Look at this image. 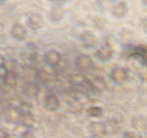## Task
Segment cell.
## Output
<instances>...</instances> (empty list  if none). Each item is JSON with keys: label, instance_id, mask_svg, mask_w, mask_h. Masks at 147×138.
Wrapping results in <instances>:
<instances>
[{"label": "cell", "instance_id": "1", "mask_svg": "<svg viewBox=\"0 0 147 138\" xmlns=\"http://www.w3.org/2000/svg\"><path fill=\"white\" fill-rule=\"evenodd\" d=\"M40 86L36 82H27L23 86L22 92L25 97L28 99H35L40 93Z\"/></svg>", "mask_w": 147, "mask_h": 138}, {"label": "cell", "instance_id": "2", "mask_svg": "<svg viewBox=\"0 0 147 138\" xmlns=\"http://www.w3.org/2000/svg\"><path fill=\"white\" fill-rule=\"evenodd\" d=\"M44 61L47 66L56 67L61 61V55L55 50H50L44 55Z\"/></svg>", "mask_w": 147, "mask_h": 138}, {"label": "cell", "instance_id": "3", "mask_svg": "<svg viewBox=\"0 0 147 138\" xmlns=\"http://www.w3.org/2000/svg\"><path fill=\"white\" fill-rule=\"evenodd\" d=\"M76 66L78 70L81 71H87L91 68L93 61L89 56L86 55H80L76 60Z\"/></svg>", "mask_w": 147, "mask_h": 138}, {"label": "cell", "instance_id": "4", "mask_svg": "<svg viewBox=\"0 0 147 138\" xmlns=\"http://www.w3.org/2000/svg\"><path fill=\"white\" fill-rule=\"evenodd\" d=\"M44 106L47 110L55 112L60 106V101L54 93H48L45 98Z\"/></svg>", "mask_w": 147, "mask_h": 138}, {"label": "cell", "instance_id": "5", "mask_svg": "<svg viewBox=\"0 0 147 138\" xmlns=\"http://www.w3.org/2000/svg\"><path fill=\"white\" fill-rule=\"evenodd\" d=\"M127 78L126 70L121 68H116L111 73V78L116 84H122L124 83Z\"/></svg>", "mask_w": 147, "mask_h": 138}, {"label": "cell", "instance_id": "6", "mask_svg": "<svg viewBox=\"0 0 147 138\" xmlns=\"http://www.w3.org/2000/svg\"><path fill=\"white\" fill-rule=\"evenodd\" d=\"M80 40L84 46L86 48H93L97 45V38L93 33L90 32H86L80 36Z\"/></svg>", "mask_w": 147, "mask_h": 138}, {"label": "cell", "instance_id": "7", "mask_svg": "<svg viewBox=\"0 0 147 138\" xmlns=\"http://www.w3.org/2000/svg\"><path fill=\"white\" fill-rule=\"evenodd\" d=\"M43 24H44V22H43L42 17L37 14H32L27 19V27L31 29V30H36L40 29L42 27Z\"/></svg>", "mask_w": 147, "mask_h": 138}, {"label": "cell", "instance_id": "8", "mask_svg": "<svg viewBox=\"0 0 147 138\" xmlns=\"http://www.w3.org/2000/svg\"><path fill=\"white\" fill-rule=\"evenodd\" d=\"M113 51L112 50L111 47L109 46H103L100 47L96 52V56L101 61H107L109 59L111 58L113 56Z\"/></svg>", "mask_w": 147, "mask_h": 138}, {"label": "cell", "instance_id": "9", "mask_svg": "<svg viewBox=\"0 0 147 138\" xmlns=\"http://www.w3.org/2000/svg\"><path fill=\"white\" fill-rule=\"evenodd\" d=\"M11 35L14 39L21 41L26 37L27 35V30L24 28V26L20 24H14L11 30Z\"/></svg>", "mask_w": 147, "mask_h": 138}, {"label": "cell", "instance_id": "10", "mask_svg": "<svg viewBox=\"0 0 147 138\" xmlns=\"http://www.w3.org/2000/svg\"><path fill=\"white\" fill-rule=\"evenodd\" d=\"M90 85L91 91L98 93L103 91L106 86L105 81L100 78H95L92 80H90Z\"/></svg>", "mask_w": 147, "mask_h": 138}, {"label": "cell", "instance_id": "11", "mask_svg": "<svg viewBox=\"0 0 147 138\" xmlns=\"http://www.w3.org/2000/svg\"><path fill=\"white\" fill-rule=\"evenodd\" d=\"M126 12V4L123 2H120L116 4L113 9V13L116 17H122Z\"/></svg>", "mask_w": 147, "mask_h": 138}, {"label": "cell", "instance_id": "12", "mask_svg": "<svg viewBox=\"0 0 147 138\" xmlns=\"http://www.w3.org/2000/svg\"><path fill=\"white\" fill-rule=\"evenodd\" d=\"M63 10L60 8H53L50 12V18L54 22H58L63 18Z\"/></svg>", "mask_w": 147, "mask_h": 138}, {"label": "cell", "instance_id": "13", "mask_svg": "<svg viewBox=\"0 0 147 138\" xmlns=\"http://www.w3.org/2000/svg\"><path fill=\"white\" fill-rule=\"evenodd\" d=\"M87 112L90 116H93V117H99V116H102L103 113L102 108L96 106L88 108Z\"/></svg>", "mask_w": 147, "mask_h": 138}, {"label": "cell", "instance_id": "14", "mask_svg": "<svg viewBox=\"0 0 147 138\" xmlns=\"http://www.w3.org/2000/svg\"><path fill=\"white\" fill-rule=\"evenodd\" d=\"M91 129L92 131L94 134H96V135H99L103 134V132L106 130V128H105V125L103 123H100V122H96V123H93L91 125Z\"/></svg>", "mask_w": 147, "mask_h": 138}, {"label": "cell", "instance_id": "15", "mask_svg": "<svg viewBox=\"0 0 147 138\" xmlns=\"http://www.w3.org/2000/svg\"><path fill=\"white\" fill-rule=\"evenodd\" d=\"M24 58L26 59L27 61L33 62L36 58V52L33 48L28 47L26 51L24 52Z\"/></svg>", "mask_w": 147, "mask_h": 138}, {"label": "cell", "instance_id": "16", "mask_svg": "<svg viewBox=\"0 0 147 138\" xmlns=\"http://www.w3.org/2000/svg\"><path fill=\"white\" fill-rule=\"evenodd\" d=\"M4 78L6 79V82L7 84L10 86H14L17 83V76L13 72H10V73L8 72Z\"/></svg>", "mask_w": 147, "mask_h": 138}, {"label": "cell", "instance_id": "17", "mask_svg": "<svg viewBox=\"0 0 147 138\" xmlns=\"http://www.w3.org/2000/svg\"><path fill=\"white\" fill-rule=\"evenodd\" d=\"M18 109L19 111H20L21 115L31 113L32 106L27 103H22L19 106Z\"/></svg>", "mask_w": 147, "mask_h": 138}, {"label": "cell", "instance_id": "18", "mask_svg": "<svg viewBox=\"0 0 147 138\" xmlns=\"http://www.w3.org/2000/svg\"><path fill=\"white\" fill-rule=\"evenodd\" d=\"M116 43V40H115L114 37L112 35L107 36L106 39V45L109 46V47H111L113 46V45H115Z\"/></svg>", "mask_w": 147, "mask_h": 138}]
</instances>
